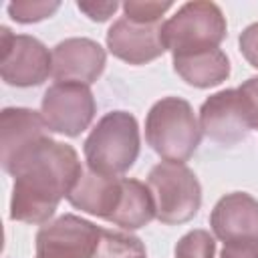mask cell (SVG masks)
Masks as SVG:
<instances>
[{
	"mask_svg": "<svg viewBox=\"0 0 258 258\" xmlns=\"http://www.w3.org/2000/svg\"><path fill=\"white\" fill-rule=\"evenodd\" d=\"M81 173L83 165L73 145L42 137L10 169L14 177L10 218L24 224H46Z\"/></svg>",
	"mask_w": 258,
	"mask_h": 258,
	"instance_id": "1",
	"label": "cell"
},
{
	"mask_svg": "<svg viewBox=\"0 0 258 258\" xmlns=\"http://www.w3.org/2000/svg\"><path fill=\"white\" fill-rule=\"evenodd\" d=\"M139 147V125L127 111L105 113L83 143L87 167L115 177L137 161Z\"/></svg>",
	"mask_w": 258,
	"mask_h": 258,
	"instance_id": "2",
	"label": "cell"
},
{
	"mask_svg": "<svg viewBox=\"0 0 258 258\" xmlns=\"http://www.w3.org/2000/svg\"><path fill=\"white\" fill-rule=\"evenodd\" d=\"M202 139L191 105L181 97H163L145 117V141L165 161H187Z\"/></svg>",
	"mask_w": 258,
	"mask_h": 258,
	"instance_id": "3",
	"label": "cell"
},
{
	"mask_svg": "<svg viewBox=\"0 0 258 258\" xmlns=\"http://www.w3.org/2000/svg\"><path fill=\"white\" fill-rule=\"evenodd\" d=\"M161 38L173 56L218 48L226 38V18L214 2H185L163 22Z\"/></svg>",
	"mask_w": 258,
	"mask_h": 258,
	"instance_id": "4",
	"label": "cell"
},
{
	"mask_svg": "<svg viewBox=\"0 0 258 258\" xmlns=\"http://www.w3.org/2000/svg\"><path fill=\"white\" fill-rule=\"evenodd\" d=\"M147 185L155 202V218L161 224L189 222L202 206V185L185 163L161 161L153 165Z\"/></svg>",
	"mask_w": 258,
	"mask_h": 258,
	"instance_id": "5",
	"label": "cell"
},
{
	"mask_svg": "<svg viewBox=\"0 0 258 258\" xmlns=\"http://www.w3.org/2000/svg\"><path fill=\"white\" fill-rule=\"evenodd\" d=\"M0 75L12 87H38L52 75V52L30 34L0 28Z\"/></svg>",
	"mask_w": 258,
	"mask_h": 258,
	"instance_id": "6",
	"label": "cell"
},
{
	"mask_svg": "<svg viewBox=\"0 0 258 258\" xmlns=\"http://www.w3.org/2000/svg\"><path fill=\"white\" fill-rule=\"evenodd\" d=\"M97 113L95 97L89 85L83 83H54L50 85L40 101V115L48 131L77 137L93 121Z\"/></svg>",
	"mask_w": 258,
	"mask_h": 258,
	"instance_id": "7",
	"label": "cell"
},
{
	"mask_svg": "<svg viewBox=\"0 0 258 258\" xmlns=\"http://www.w3.org/2000/svg\"><path fill=\"white\" fill-rule=\"evenodd\" d=\"M101 228L75 214L58 216L36 234V258H93Z\"/></svg>",
	"mask_w": 258,
	"mask_h": 258,
	"instance_id": "8",
	"label": "cell"
},
{
	"mask_svg": "<svg viewBox=\"0 0 258 258\" xmlns=\"http://www.w3.org/2000/svg\"><path fill=\"white\" fill-rule=\"evenodd\" d=\"M200 129L208 139L228 147L248 137L252 125L238 89L218 91L202 103Z\"/></svg>",
	"mask_w": 258,
	"mask_h": 258,
	"instance_id": "9",
	"label": "cell"
},
{
	"mask_svg": "<svg viewBox=\"0 0 258 258\" xmlns=\"http://www.w3.org/2000/svg\"><path fill=\"white\" fill-rule=\"evenodd\" d=\"M161 28L163 22L143 24L121 16L107 30V48L129 64H145L165 52Z\"/></svg>",
	"mask_w": 258,
	"mask_h": 258,
	"instance_id": "10",
	"label": "cell"
},
{
	"mask_svg": "<svg viewBox=\"0 0 258 258\" xmlns=\"http://www.w3.org/2000/svg\"><path fill=\"white\" fill-rule=\"evenodd\" d=\"M105 48L91 38H64L52 48V77L56 83L91 85L105 71Z\"/></svg>",
	"mask_w": 258,
	"mask_h": 258,
	"instance_id": "11",
	"label": "cell"
},
{
	"mask_svg": "<svg viewBox=\"0 0 258 258\" xmlns=\"http://www.w3.org/2000/svg\"><path fill=\"white\" fill-rule=\"evenodd\" d=\"M48 127L40 113L26 107H6L0 113V161L2 169L10 173L14 163L42 137Z\"/></svg>",
	"mask_w": 258,
	"mask_h": 258,
	"instance_id": "12",
	"label": "cell"
},
{
	"mask_svg": "<svg viewBox=\"0 0 258 258\" xmlns=\"http://www.w3.org/2000/svg\"><path fill=\"white\" fill-rule=\"evenodd\" d=\"M210 226L222 242L258 240V200L246 191L222 196L210 214Z\"/></svg>",
	"mask_w": 258,
	"mask_h": 258,
	"instance_id": "13",
	"label": "cell"
},
{
	"mask_svg": "<svg viewBox=\"0 0 258 258\" xmlns=\"http://www.w3.org/2000/svg\"><path fill=\"white\" fill-rule=\"evenodd\" d=\"M121 194V177L103 175L93 169H83L79 181L67 196L71 206L91 216L109 220Z\"/></svg>",
	"mask_w": 258,
	"mask_h": 258,
	"instance_id": "14",
	"label": "cell"
},
{
	"mask_svg": "<svg viewBox=\"0 0 258 258\" xmlns=\"http://www.w3.org/2000/svg\"><path fill=\"white\" fill-rule=\"evenodd\" d=\"M173 71L191 87L208 89L230 77V60L222 48H208L173 56Z\"/></svg>",
	"mask_w": 258,
	"mask_h": 258,
	"instance_id": "15",
	"label": "cell"
},
{
	"mask_svg": "<svg viewBox=\"0 0 258 258\" xmlns=\"http://www.w3.org/2000/svg\"><path fill=\"white\" fill-rule=\"evenodd\" d=\"M153 218H155V202L149 185L133 177H121L119 202L107 222L123 230H137L147 226Z\"/></svg>",
	"mask_w": 258,
	"mask_h": 258,
	"instance_id": "16",
	"label": "cell"
},
{
	"mask_svg": "<svg viewBox=\"0 0 258 258\" xmlns=\"http://www.w3.org/2000/svg\"><path fill=\"white\" fill-rule=\"evenodd\" d=\"M93 258H145V246L129 232L101 228L99 246Z\"/></svg>",
	"mask_w": 258,
	"mask_h": 258,
	"instance_id": "17",
	"label": "cell"
},
{
	"mask_svg": "<svg viewBox=\"0 0 258 258\" xmlns=\"http://www.w3.org/2000/svg\"><path fill=\"white\" fill-rule=\"evenodd\" d=\"M216 242L208 230H189L175 244V258H214Z\"/></svg>",
	"mask_w": 258,
	"mask_h": 258,
	"instance_id": "18",
	"label": "cell"
},
{
	"mask_svg": "<svg viewBox=\"0 0 258 258\" xmlns=\"http://www.w3.org/2000/svg\"><path fill=\"white\" fill-rule=\"evenodd\" d=\"M58 6L60 2L56 0H16L8 4V14L20 24H30L50 18L58 10Z\"/></svg>",
	"mask_w": 258,
	"mask_h": 258,
	"instance_id": "19",
	"label": "cell"
},
{
	"mask_svg": "<svg viewBox=\"0 0 258 258\" xmlns=\"http://www.w3.org/2000/svg\"><path fill=\"white\" fill-rule=\"evenodd\" d=\"M171 2H151V0H129L123 4L125 16L133 22H143V24H153L161 22V16L171 8Z\"/></svg>",
	"mask_w": 258,
	"mask_h": 258,
	"instance_id": "20",
	"label": "cell"
},
{
	"mask_svg": "<svg viewBox=\"0 0 258 258\" xmlns=\"http://www.w3.org/2000/svg\"><path fill=\"white\" fill-rule=\"evenodd\" d=\"M238 93L244 101L252 129H258V77H250L248 81H244L238 87Z\"/></svg>",
	"mask_w": 258,
	"mask_h": 258,
	"instance_id": "21",
	"label": "cell"
},
{
	"mask_svg": "<svg viewBox=\"0 0 258 258\" xmlns=\"http://www.w3.org/2000/svg\"><path fill=\"white\" fill-rule=\"evenodd\" d=\"M238 44H240V52L244 54V58L254 69H258V22H254L242 30Z\"/></svg>",
	"mask_w": 258,
	"mask_h": 258,
	"instance_id": "22",
	"label": "cell"
},
{
	"mask_svg": "<svg viewBox=\"0 0 258 258\" xmlns=\"http://www.w3.org/2000/svg\"><path fill=\"white\" fill-rule=\"evenodd\" d=\"M220 258H258V240H232L224 242V250Z\"/></svg>",
	"mask_w": 258,
	"mask_h": 258,
	"instance_id": "23",
	"label": "cell"
},
{
	"mask_svg": "<svg viewBox=\"0 0 258 258\" xmlns=\"http://www.w3.org/2000/svg\"><path fill=\"white\" fill-rule=\"evenodd\" d=\"M79 6V10L81 12H85L91 20H95V22H103V20H107L117 8H119V4L113 0V2H79L77 4Z\"/></svg>",
	"mask_w": 258,
	"mask_h": 258,
	"instance_id": "24",
	"label": "cell"
}]
</instances>
